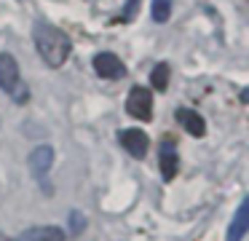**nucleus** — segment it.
<instances>
[{"mask_svg": "<svg viewBox=\"0 0 249 241\" xmlns=\"http://www.w3.org/2000/svg\"><path fill=\"white\" fill-rule=\"evenodd\" d=\"M150 86L156 91H166L169 89V64L166 62L156 64V70L150 73Z\"/></svg>", "mask_w": 249, "mask_h": 241, "instance_id": "obj_11", "label": "nucleus"}, {"mask_svg": "<svg viewBox=\"0 0 249 241\" xmlns=\"http://www.w3.org/2000/svg\"><path fill=\"white\" fill-rule=\"evenodd\" d=\"M33 40H35V48H38L40 59L54 70L62 67V64L67 62V56H70V48H72L70 37L54 24L38 21V24L33 27Z\"/></svg>", "mask_w": 249, "mask_h": 241, "instance_id": "obj_1", "label": "nucleus"}, {"mask_svg": "<svg viewBox=\"0 0 249 241\" xmlns=\"http://www.w3.org/2000/svg\"><path fill=\"white\" fill-rule=\"evenodd\" d=\"M247 233H249V196L244 198V201H241V206L236 209V214H233V220H231V228H228L225 241H241Z\"/></svg>", "mask_w": 249, "mask_h": 241, "instance_id": "obj_7", "label": "nucleus"}, {"mask_svg": "<svg viewBox=\"0 0 249 241\" xmlns=\"http://www.w3.org/2000/svg\"><path fill=\"white\" fill-rule=\"evenodd\" d=\"M126 112L140 121H150L153 118V91L145 86H134L126 96Z\"/></svg>", "mask_w": 249, "mask_h": 241, "instance_id": "obj_3", "label": "nucleus"}, {"mask_svg": "<svg viewBox=\"0 0 249 241\" xmlns=\"http://www.w3.org/2000/svg\"><path fill=\"white\" fill-rule=\"evenodd\" d=\"M158 161H161V174H163V180L172 182L174 177H177V166H179V161H177V148H174L172 142H163Z\"/></svg>", "mask_w": 249, "mask_h": 241, "instance_id": "obj_10", "label": "nucleus"}, {"mask_svg": "<svg viewBox=\"0 0 249 241\" xmlns=\"http://www.w3.org/2000/svg\"><path fill=\"white\" fill-rule=\"evenodd\" d=\"M51 164H54V150H51L49 145H40V148H35L33 153H30V169H33V174L38 177V180H43V177L49 174Z\"/></svg>", "mask_w": 249, "mask_h": 241, "instance_id": "obj_8", "label": "nucleus"}, {"mask_svg": "<svg viewBox=\"0 0 249 241\" xmlns=\"http://www.w3.org/2000/svg\"><path fill=\"white\" fill-rule=\"evenodd\" d=\"M241 102H247V105H249V89L241 91Z\"/></svg>", "mask_w": 249, "mask_h": 241, "instance_id": "obj_14", "label": "nucleus"}, {"mask_svg": "<svg viewBox=\"0 0 249 241\" xmlns=\"http://www.w3.org/2000/svg\"><path fill=\"white\" fill-rule=\"evenodd\" d=\"M0 241H8V239H6V236H3V233H0Z\"/></svg>", "mask_w": 249, "mask_h": 241, "instance_id": "obj_15", "label": "nucleus"}, {"mask_svg": "<svg viewBox=\"0 0 249 241\" xmlns=\"http://www.w3.org/2000/svg\"><path fill=\"white\" fill-rule=\"evenodd\" d=\"M172 3L174 0H153V19L158 21V24H163V21H169V16H172Z\"/></svg>", "mask_w": 249, "mask_h": 241, "instance_id": "obj_12", "label": "nucleus"}, {"mask_svg": "<svg viewBox=\"0 0 249 241\" xmlns=\"http://www.w3.org/2000/svg\"><path fill=\"white\" fill-rule=\"evenodd\" d=\"M0 89H3V94L11 96L14 102H19V105H24V102L30 99V89L22 83V78H19L17 59L6 51L0 54Z\"/></svg>", "mask_w": 249, "mask_h": 241, "instance_id": "obj_2", "label": "nucleus"}, {"mask_svg": "<svg viewBox=\"0 0 249 241\" xmlns=\"http://www.w3.org/2000/svg\"><path fill=\"white\" fill-rule=\"evenodd\" d=\"M94 70H97V75H102V78H107V80H121L126 75L124 62L110 51H102V54L94 56Z\"/></svg>", "mask_w": 249, "mask_h": 241, "instance_id": "obj_4", "label": "nucleus"}, {"mask_svg": "<svg viewBox=\"0 0 249 241\" xmlns=\"http://www.w3.org/2000/svg\"><path fill=\"white\" fill-rule=\"evenodd\" d=\"M177 121L182 123V129L188 134H193V137H204V134H206V121L196 110H190V107H179V110H177Z\"/></svg>", "mask_w": 249, "mask_h": 241, "instance_id": "obj_9", "label": "nucleus"}, {"mask_svg": "<svg viewBox=\"0 0 249 241\" xmlns=\"http://www.w3.org/2000/svg\"><path fill=\"white\" fill-rule=\"evenodd\" d=\"M121 145L134 155L137 161H142L147 155V148H150V139L142 129H124L121 131Z\"/></svg>", "mask_w": 249, "mask_h": 241, "instance_id": "obj_5", "label": "nucleus"}, {"mask_svg": "<svg viewBox=\"0 0 249 241\" xmlns=\"http://www.w3.org/2000/svg\"><path fill=\"white\" fill-rule=\"evenodd\" d=\"M70 222H72V228H70V236H75V233H81V230H83V225H86V220H83V214H81V212H70Z\"/></svg>", "mask_w": 249, "mask_h": 241, "instance_id": "obj_13", "label": "nucleus"}, {"mask_svg": "<svg viewBox=\"0 0 249 241\" xmlns=\"http://www.w3.org/2000/svg\"><path fill=\"white\" fill-rule=\"evenodd\" d=\"M14 241H67V236L56 225H35V228L22 230Z\"/></svg>", "mask_w": 249, "mask_h": 241, "instance_id": "obj_6", "label": "nucleus"}]
</instances>
